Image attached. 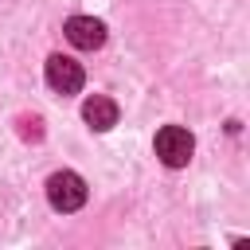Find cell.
I'll list each match as a JSON object with an SVG mask.
<instances>
[{"instance_id": "cell-1", "label": "cell", "mask_w": 250, "mask_h": 250, "mask_svg": "<svg viewBox=\"0 0 250 250\" xmlns=\"http://www.w3.org/2000/svg\"><path fill=\"white\" fill-rule=\"evenodd\" d=\"M191 152H195V141H191V133L184 125H164L156 133V156L168 168H184L191 160Z\"/></svg>"}, {"instance_id": "cell-2", "label": "cell", "mask_w": 250, "mask_h": 250, "mask_svg": "<svg viewBox=\"0 0 250 250\" xmlns=\"http://www.w3.org/2000/svg\"><path fill=\"white\" fill-rule=\"evenodd\" d=\"M47 199L55 211H78L86 203V184L78 172H55L47 180Z\"/></svg>"}, {"instance_id": "cell-3", "label": "cell", "mask_w": 250, "mask_h": 250, "mask_svg": "<svg viewBox=\"0 0 250 250\" xmlns=\"http://www.w3.org/2000/svg\"><path fill=\"white\" fill-rule=\"evenodd\" d=\"M47 82H51V90H59V94H78L82 82H86V74H82V66H78L74 59L51 55V59H47Z\"/></svg>"}, {"instance_id": "cell-4", "label": "cell", "mask_w": 250, "mask_h": 250, "mask_svg": "<svg viewBox=\"0 0 250 250\" xmlns=\"http://www.w3.org/2000/svg\"><path fill=\"white\" fill-rule=\"evenodd\" d=\"M62 31H66V39H70L78 51H98V47L105 43V23L94 20V16H70Z\"/></svg>"}, {"instance_id": "cell-5", "label": "cell", "mask_w": 250, "mask_h": 250, "mask_svg": "<svg viewBox=\"0 0 250 250\" xmlns=\"http://www.w3.org/2000/svg\"><path fill=\"white\" fill-rule=\"evenodd\" d=\"M82 117H86V125H90V129L105 133V129H113V125H117V102H109V98L94 94V98H86Z\"/></svg>"}]
</instances>
